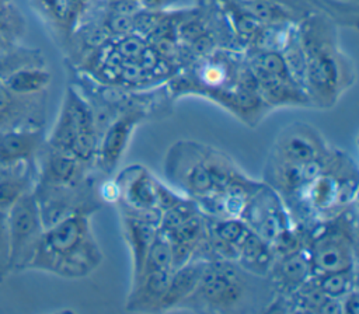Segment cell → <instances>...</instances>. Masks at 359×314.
<instances>
[{"label":"cell","instance_id":"6da1fadb","mask_svg":"<svg viewBox=\"0 0 359 314\" xmlns=\"http://www.w3.org/2000/svg\"><path fill=\"white\" fill-rule=\"evenodd\" d=\"M304 55L303 88L311 108L331 109L355 86L356 67L341 48L338 24L318 11L306 14L297 22Z\"/></svg>","mask_w":359,"mask_h":314},{"label":"cell","instance_id":"7a4b0ae2","mask_svg":"<svg viewBox=\"0 0 359 314\" xmlns=\"http://www.w3.org/2000/svg\"><path fill=\"white\" fill-rule=\"evenodd\" d=\"M102 258L93 233L91 213L79 212L43 230L28 269L81 279L97 271Z\"/></svg>","mask_w":359,"mask_h":314},{"label":"cell","instance_id":"3957f363","mask_svg":"<svg viewBox=\"0 0 359 314\" xmlns=\"http://www.w3.org/2000/svg\"><path fill=\"white\" fill-rule=\"evenodd\" d=\"M250 74L244 50L216 48L191 60L165 81L172 100L195 95L215 101Z\"/></svg>","mask_w":359,"mask_h":314},{"label":"cell","instance_id":"277c9868","mask_svg":"<svg viewBox=\"0 0 359 314\" xmlns=\"http://www.w3.org/2000/svg\"><path fill=\"white\" fill-rule=\"evenodd\" d=\"M304 234L311 275L356 268V205L313 223L304 228Z\"/></svg>","mask_w":359,"mask_h":314},{"label":"cell","instance_id":"5b68a950","mask_svg":"<svg viewBox=\"0 0 359 314\" xmlns=\"http://www.w3.org/2000/svg\"><path fill=\"white\" fill-rule=\"evenodd\" d=\"M98 140L88 101L76 86H67L46 144L95 168Z\"/></svg>","mask_w":359,"mask_h":314},{"label":"cell","instance_id":"8992f818","mask_svg":"<svg viewBox=\"0 0 359 314\" xmlns=\"http://www.w3.org/2000/svg\"><path fill=\"white\" fill-rule=\"evenodd\" d=\"M245 271L231 259H212L205 262L201 280L195 292L181 304L199 311H231L247 297Z\"/></svg>","mask_w":359,"mask_h":314},{"label":"cell","instance_id":"52a82bcc","mask_svg":"<svg viewBox=\"0 0 359 314\" xmlns=\"http://www.w3.org/2000/svg\"><path fill=\"white\" fill-rule=\"evenodd\" d=\"M6 223L10 245V268L15 272L27 271L45 230L34 189L24 193L8 209Z\"/></svg>","mask_w":359,"mask_h":314},{"label":"cell","instance_id":"ba28073f","mask_svg":"<svg viewBox=\"0 0 359 314\" xmlns=\"http://www.w3.org/2000/svg\"><path fill=\"white\" fill-rule=\"evenodd\" d=\"M165 178L185 196L199 198L213 191V184L205 161V144L180 140L174 143L164 160Z\"/></svg>","mask_w":359,"mask_h":314},{"label":"cell","instance_id":"9c48e42d","mask_svg":"<svg viewBox=\"0 0 359 314\" xmlns=\"http://www.w3.org/2000/svg\"><path fill=\"white\" fill-rule=\"evenodd\" d=\"M240 219L268 243L293 224L282 196L264 181L247 199Z\"/></svg>","mask_w":359,"mask_h":314},{"label":"cell","instance_id":"30bf717a","mask_svg":"<svg viewBox=\"0 0 359 314\" xmlns=\"http://www.w3.org/2000/svg\"><path fill=\"white\" fill-rule=\"evenodd\" d=\"M121 196L118 200L119 212L140 216L156 221L158 224L160 210L156 202V182L157 178L149 171V168L133 164L123 168L115 177Z\"/></svg>","mask_w":359,"mask_h":314},{"label":"cell","instance_id":"8fae6325","mask_svg":"<svg viewBox=\"0 0 359 314\" xmlns=\"http://www.w3.org/2000/svg\"><path fill=\"white\" fill-rule=\"evenodd\" d=\"M323 135L306 122H293L276 136L266 161L304 163L323 156L328 149Z\"/></svg>","mask_w":359,"mask_h":314},{"label":"cell","instance_id":"7c38bea8","mask_svg":"<svg viewBox=\"0 0 359 314\" xmlns=\"http://www.w3.org/2000/svg\"><path fill=\"white\" fill-rule=\"evenodd\" d=\"M146 118L147 115L140 109H128L115 116L100 136L95 170L104 177L112 175L130 143L135 129Z\"/></svg>","mask_w":359,"mask_h":314},{"label":"cell","instance_id":"4fadbf2b","mask_svg":"<svg viewBox=\"0 0 359 314\" xmlns=\"http://www.w3.org/2000/svg\"><path fill=\"white\" fill-rule=\"evenodd\" d=\"M88 165L73 154L46 144L42 153V164L39 170L38 184L48 186H79L93 181Z\"/></svg>","mask_w":359,"mask_h":314},{"label":"cell","instance_id":"5bb4252c","mask_svg":"<svg viewBox=\"0 0 359 314\" xmlns=\"http://www.w3.org/2000/svg\"><path fill=\"white\" fill-rule=\"evenodd\" d=\"M311 276V266L309 254L304 248L275 258L268 279L271 280L275 294L289 296L302 287Z\"/></svg>","mask_w":359,"mask_h":314},{"label":"cell","instance_id":"9a60e30c","mask_svg":"<svg viewBox=\"0 0 359 314\" xmlns=\"http://www.w3.org/2000/svg\"><path fill=\"white\" fill-rule=\"evenodd\" d=\"M45 143L39 128L14 129L0 136V167L10 168L29 163Z\"/></svg>","mask_w":359,"mask_h":314},{"label":"cell","instance_id":"2e32d148","mask_svg":"<svg viewBox=\"0 0 359 314\" xmlns=\"http://www.w3.org/2000/svg\"><path fill=\"white\" fill-rule=\"evenodd\" d=\"M172 269L154 271L144 273L132 282V289L125 303L126 310L133 313L158 311Z\"/></svg>","mask_w":359,"mask_h":314},{"label":"cell","instance_id":"e0dca14e","mask_svg":"<svg viewBox=\"0 0 359 314\" xmlns=\"http://www.w3.org/2000/svg\"><path fill=\"white\" fill-rule=\"evenodd\" d=\"M32 4L53 34L67 42L81 20V0H32Z\"/></svg>","mask_w":359,"mask_h":314},{"label":"cell","instance_id":"ac0fdd59","mask_svg":"<svg viewBox=\"0 0 359 314\" xmlns=\"http://www.w3.org/2000/svg\"><path fill=\"white\" fill-rule=\"evenodd\" d=\"M121 216H122L123 238L129 247L130 257H132V269H133L132 280H135L142 272L149 247L158 231V224L156 221H151L149 219L135 216V214L121 213Z\"/></svg>","mask_w":359,"mask_h":314},{"label":"cell","instance_id":"d6986e66","mask_svg":"<svg viewBox=\"0 0 359 314\" xmlns=\"http://www.w3.org/2000/svg\"><path fill=\"white\" fill-rule=\"evenodd\" d=\"M205 262L206 261L198 258H191L181 266L172 269L158 311H168L175 307H181V304L195 292L201 280Z\"/></svg>","mask_w":359,"mask_h":314},{"label":"cell","instance_id":"ffe728a7","mask_svg":"<svg viewBox=\"0 0 359 314\" xmlns=\"http://www.w3.org/2000/svg\"><path fill=\"white\" fill-rule=\"evenodd\" d=\"M275 261V254L268 241L254 233L251 228L237 247L236 262L247 272L255 276H268Z\"/></svg>","mask_w":359,"mask_h":314},{"label":"cell","instance_id":"44dd1931","mask_svg":"<svg viewBox=\"0 0 359 314\" xmlns=\"http://www.w3.org/2000/svg\"><path fill=\"white\" fill-rule=\"evenodd\" d=\"M32 189L34 182L29 171V163L6 168L4 174L0 175V212L7 213L24 193Z\"/></svg>","mask_w":359,"mask_h":314},{"label":"cell","instance_id":"7402d4cb","mask_svg":"<svg viewBox=\"0 0 359 314\" xmlns=\"http://www.w3.org/2000/svg\"><path fill=\"white\" fill-rule=\"evenodd\" d=\"M52 76L43 66H24L8 73L3 83L13 95H34L45 91Z\"/></svg>","mask_w":359,"mask_h":314},{"label":"cell","instance_id":"603a6c76","mask_svg":"<svg viewBox=\"0 0 359 314\" xmlns=\"http://www.w3.org/2000/svg\"><path fill=\"white\" fill-rule=\"evenodd\" d=\"M311 280L325 296L337 300L358 287L356 268L311 275Z\"/></svg>","mask_w":359,"mask_h":314},{"label":"cell","instance_id":"cb8c5ba5","mask_svg":"<svg viewBox=\"0 0 359 314\" xmlns=\"http://www.w3.org/2000/svg\"><path fill=\"white\" fill-rule=\"evenodd\" d=\"M163 269H172V258H171L170 241L165 237V234L158 230L153 243L149 247L142 272L136 279H139L144 273L154 272V271H163ZM135 280H132V282H135Z\"/></svg>","mask_w":359,"mask_h":314},{"label":"cell","instance_id":"d4e9b609","mask_svg":"<svg viewBox=\"0 0 359 314\" xmlns=\"http://www.w3.org/2000/svg\"><path fill=\"white\" fill-rule=\"evenodd\" d=\"M198 213H201V210L196 202L192 198L185 196L182 200L161 213L158 220V230L168 233Z\"/></svg>","mask_w":359,"mask_h":314},{"label":"cell","instance_id":"484cf974","mask_svg":"<svg viewBox=\"0 0 359 314\" xmlns=\"http://www.w3.org/2000/svg\"><path fill=\"white\" fill-rule=\"evenodd\" d=\"M10 268V245H8V234H7V223L6 213L0 212V283L7 278Z\"/></svg>","mask_w":359,"mask_h":314},{"label":"cell","instance_id":"4316f807","mask_svg":"<svg viewBox=\"0 0 359 314\" xmlns=\"http://www.w3.org/2000/svg\"><path fill=\"white\" fill-rule=\"evenodd\" d=\"M184 198H185L184 193H178V192L172 191L165 184H163L161 181L157 179V182H156V202H157V209L160 210V213L170 209L171 206H174L175 203L182 200Z\"/></svg>","mask_w":359,"mask_h":314},{"label":"cell","instance_id":"83f0119b","mask_svg":"<svg viewBox=\"0 0 359 314\" xmlns=\"http://www.w3.org/2000/svg\"><path fill=\"white\" fill-rule=\"evenodd\" d=\"M97 192L98 196L101 199V202L104 203H118L119 196H121V191H119V185L116 182V179H104L98 186H97Z\"/></svg>","mask_w":359,"mask_h":314},{"label":"cell","instance_id":"f1b7e54d","mask_svg":"<svg viewBox=\"0 0 359 314\" xmlns=\"http://www.w3.org/2000/svg\"><path fill=\"white\" fill-rule=\"evenodd\" d=\"M342 314H358L359 313V293L358 287L351 290L341 299Z\"/></svg>","mask_w":359,"mask_h":314},{"label":"cell","instance_id":"f546056e","mask_svg":"<svg viewBox=\"0 0 359 314\" xmlns=\"http://www.w3.org/2000/svg\"><path fill=\"white\" fill-rule=\"evenodd\" d=\"M144 10H167L171 8L178 0H137Z\"/></svg>","mask_w":359,"mask_h":314},{"label":"cell","instance_id":"4dcf8cb0","mask_svg":"<svg viewBox=\"0 0 359 314\" xmlns=\"http://www.w3.org/2000/svg\"><path fill=\"white\" fill-rule=\"evenodd\" d=\"M11 102H13V94L7 90L3 80H0V114L6 111Z\"/></svg>","mask_w":359,"mask_h":314},{"label":"cell","instance_id":"1f68e13d","mask_svg":"<svg viewBox=\"0 0 359 314\" xmlns=\"http://www.w3.org/2000/svg\"><path fill=\"white\" fill-rule=\"evenodd\" d=\"M335 3H341V4H349V6H358L359 0H332Z\"/></svg>","mask_w":359,"mask_h":314},{"label":"cell","instance_id":"d6a6232c","mask_svg":"<svg viewBox=\"0 0 359 314\" xmlns=\"http://www.w3.org/2000/svg\"><path fill=\"white\" fill-rule=\"evenodd\" d=\"M6 43H7V41L3 38V36H0V56L6 52L4 50V46H6Z\"/></svg>","mask_w":359,"mask_h":314},{"label":"cell","instance_id":"836d02e7","mask_svg":"<svg viewBox=\"0 0 359 314\" xmlns=\"http://www.w3.org/2000/svg\"><path fill=\"white\" fill-rule=\"evenodd\" d=\"M196 1H201V0H196Z\"/></svg>","mask_w":359,"mask_h":314}]
</instances>
